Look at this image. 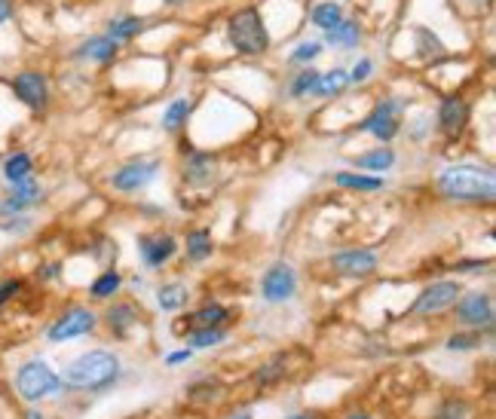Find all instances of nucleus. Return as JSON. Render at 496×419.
Listing matches in <instances>:
<instances>
[{"mask_svg": "<svg viewBox=\"0 0 496 419\" xmlns=\"http://www.w3.org/2000/svg\"><path fill=\"white\" fill-rule=\"evenodd\" d=\"M346 86H350V74L346 70H328V74L319 77V86H316V95L319 98H334V95H341Z\"/></svg>", "mask_w": 496, "mask_h": 419, "instance_id": "obj_24", "label": "nucleus"}, {"mask_svg": "<svg viewBox=\"0 0 496 419\" xmlns=\"http://www.w3.org/2000/svg\"><path fill=\"white\" fill-rule=\"evenodd\" d=\"M456 319L466 328H493V300L484 291H469L456 297Z\"/></svg>", "mask_w": 496, "mask_h": 419, "instance_id": "obj_8", "label": "nucleus"}, {"mask_svg": "<svg viewBox=\"0 0 496 419\" xmlns=\"http://www.w3.org/2000/svg\"><path fill=\"white\" fill-rule=\"evenodd\" d=\"M331 270L337 275H350V279H361V275H371L377 270V255L368 248H352L341 251V255L331 257Z\"/></svg>", "mask_w": 496, "mask_h": 419, "instance_id": "obj_13", "label": "nucleus"}, {"mask_svg": "<svg viewBox=\"0 0 496 419\" xmlns=\"http://www.w3.org/2000/svg\"><path fill=\"white\" fill-rule=\"evenodd\" d=\"M138 251H141V260L147 266H163L165 260H172V255L178 251V242L175 236H141L138 239Z\"/></svg>", "mask_w": 496, "mask_h": 419, "instance_id": "obj_15", "label": "nucleus"}, {"mask_svg": "<svg viewBox=\"0 0 496 419\" xmlns=\"http://www.w3.org/2000/svg\"><path fill=\"white\" fill-rule=\"evenodd\" d=\"M28 419H43V414H34V410H31V414H28Z\"/></svg>", "mask_w": 496, "mask_h": 419, "instance_id": "obj_45", "label": "nucleus"}, {"mask_svg": "<svg viewBox=\"0 0 496 419\" xmlns=\"http://www.w3.org/2000/svg\"><path fill=\"white\" fill-rule=\"evenodd\" d=\"M288 419H319V416H310V414H297V416H288Z\"/></svg>", "mask_w": 496, "mask_h": 419, "instance_id": "obj_42", "label": "nucleus"}, {"mask_svg": "<svg viewBox=\"0 0 496 419\" xmlns=\"http://www.w3.org/2000/svg\"><path fill=\"white\" fill-rule=\"evenodd\" d=\"M236 419H251V414H239V416H236Z\"/></svg>", "mask_w": 496, "mask_h": 419, "instance_id": "obj_46", "label": "nucleus"}, {"mask_svg": "<svg viewBox=\"0 0 496 419\" xmlns=\"http://www.w3.org/2000/svg\"><path fill=\"white\" fill-rule=\"evenodd\" d=\"M282 365H285V355H279V358H273L267 368L257 370V377H255V379H257V383H261V386L273 383V379H279L282 374H285V368H282Z\"/></svg>", "mask_w": 496, "mask_h": 419, "instance_id": "obj_34", "label": "nucleus"}, {"mask_svg": "<svg viewBox=\"0 0 496 419\" xmlns=\"http://www.w3.org/2000/svg\"><path fill=\"white\" fill-rule=\"evenodd\" d=\"M227 37L239 55H264L270 50V31H267L261 13L255 6L236 10L227 22Z\"/></svg>", "mask_w": 496, "mask_h": 419, "instance_id": "obj_3", "label": "nucleus"}, {"mask_svg": "<svg viewBox=\"0 0 496 419\" xmlns=\"http://www.w3.org/2000/svg\"><path fill=\"white\" fill-rule=\"evenodd\" d=\"M310 19H313V25H316V28L328 31V28H334L337 22L343 19V10H341V4H334V0H328V4H316V6H313Z\"/></svg>", "mask_w": 496, "mask_h": 419, "instance_id": "obj_28", "label": "nucleus"}, {"mask_svg": "<svg viewBox=\"0 0 496 419\" xmlns=\"http://www.w3.org/2000/svg\"><path fill=\"white\" fill-rule=\"evenodd\" d=\"M187 358H191V349H184V352H172L169 358H165V365H184Z\"/></svg>", "mask_w": 496, "mask_h": 419, "instance_id": "obj_41", "label": "nucleus"}, {"mask_svg": "<svg viewBox=\"0 0 496 419\" xmlns=\"http://www.w3.org/2000/svg\"><path fill=\"white\" fill-rule=\"evenodd\" d=\"M469 116H472V110H469L466 98H460V95H451V98H445V101H441V107H438V129H441V135L456 141L463 135V132L469 129Z\"/></svg>", "mask_w": 496, "mask_h": 419, "instance_id": "obj_12", "label": "nucleus"}, {"mask_svg": "<svg viewBox=\"0 0 496 419\" xmlns=\"http://www.w3.org/2000/svg\"><path fill=\"white\" fill-rule=\"evenodd\" d=\"M392 163H396V154H392L389 147H377L371 154L356 156V165L365 172H386V169H392Z\"/></svg>", "mask_w": 496, "mask_h": 419, "instance_id": "obj_26", "label": "nucleus"}, {"mask_svg": "<svg viewBox=\"0 0 496 419\" xmlns=\"http://www.w3.org/2000/svg\"><path fill=\"white\" fill-rule=\"evenodd\" d=\"M334 184H337V187H343V190H365V193H371V190H380V187H383V178L356 175V172H337V175H334Z\"/></svg>", "mask_w": 496, "mask_h": 419, "instance_id": "obj_27", "label": "nucleus"}, {"mask_svg": "<svg viewBox=\"0 0 496 419\" xmlns=\"http://www.w3.org/2000/svg\"><path fill=\"white\" fill-rule=\"evenodd\" d=\"M371 70H374L371 59H361V61H356V68H352V74H350V83H361V80H368V77H371Z\"/></svg>", "mask_w": 496, "mask_h": 419, "instance_id": "obj_37", "label": "nucleus"}, {"mask_svg": "<svg viewBox=\"0 0 496 419\" xmlns=\"http://www.w3.org/2000/svg\"><path fill=\"white\" fill-rule=\"evenodd\" d=\"M61 389V379L59 374L46 365V361H28L15 370V392L22 395V401L28 405H37V401L50 398Z\"/></svg>", "mask_w": 496, "mask_h": 419, "instance_id": "obj_4", "label": "nucleus"}, {"mask_svg": "<svg viewBox=\"0 0 496 419\" xmlns=\"http://www.w3.org/2000/svg\"><path fill=\"white\" fill-rule=\"evenodd\" d=\"M261 294L267 303H285L297 294V273L295 266L285 264V260H279V264H273L270 270L264 273L261 279Z\"/></svg>", "mask_w": 496, "mask_h": 419, "instance_id": "obj_7", "label": "nucleus"}, {"mask_svg": "<svg viewBox=\"0 0 496 419\" xmlns=\"http://www.w3.org/2000/svg\"><path fill=\"white\" fill-rule=\"evenodd\" d=\"M96 325H98L96 312L86 310V306H70V310H65L50 325V331H46V340H50V343H65V340L92 334Z\"/></svg>", "mask_w": 496, "mask_h": 419, "instance_id": "obj_6", "label": "nucleus"}, {"mask_svg": "<svg viewBox=\"0 0 496 419\" xmlns=\"http://www.w3.org/2000/svg\"><path fill=\"white\" fill-rule=\"evenodd\" d=\"M191 110H193V101L191 98H175L169 107H165V114H163V129L165 132H178L181 126L187 123Z\"/></svg>", "mask_w": 496, "mask_h": 419, "instance_id": "obj_22", "label": "nucleus"}, {"mask_svg": "<svg viewBox=\"0 0 496 419\" xmlns=\"http://www.w3.org/2000/svg\"><path fill=\"white\" fill-rule=\"evenodd\" d=\"M117 52H120V41H114L110 34H98V37H89V41H83L77 46V59H86V61H114Z\"/></svg>", "mask_w": 496, "mask_h": 419, "instance_id": "obj_16", "label": "nucleus"}, {"mask_svg": "<svg viewBox=\"0 0 496 419\" xmlns=\"http://www.w3.org/2000/svg\"><path fill=\"white\" fill-rule=\"evenodd\" d=\"M4 181H10V184H19V181H28L31 175H34V160H31V154H25V150H15V154H10L4 160Z\"/></svg>", "mask_w": 496, "mask_h": 419, "instance_id": "obj_17", "label": "nucleus"}, {"mask_svg": "<svg viewBox=\"0 0 496 419\" xmlns=\"http://www.w3.org/2000/svg\"><path fill=\"white\" fill-rule=\"evenodd\" d=\"M120 288H123V275L117 273V270H108V273H101L96 282H92L89 294L96 297V300H108V297H114Z\"/></svg>", "mask_w": 496, "mask_h": 419, "instance_id": "obj_30", "label": "nucleus"}, {"mask_svg": "<svg viewBox=\"0 0 496 419\" xmlns=\"http://www.w3.org/2000/svg\"><path fill=\"white\" fill-rule=\"evenodd\" d=\"M414 34H416V43H420L416 50L426 55V59H441V55H445V43H441L429 28H416Z\"/></svg>", "mask_w": 496, "mask_h": 419, "instance_id": "obj_32", "label": "nucleus"}, {"mask_svg": "<svg viewBox=\"0 0 496 419\" xmlns=\"http://www.w3.org/2000/svg\"><path fill=\"white\" fill-rule=\"evenodd\" d=\"M227 315H230V312H227L220 303H209V306H202V310H196L187 325H191L193 331H200V328H220L227 321Z\"/></svg>", "mask_w": 496, "mask_h": 419, "instance_id": "obj_20", "label": "nucleus"}, {"mask_svg": "<svg viewBox=\"0 0 496 419\" xmlns=\"http://www.w3.org/2000/svg\"><path fill=\"white\" fill-rule=\"evenodd\" d=\"M319 70H313V68H306V70H301V74L291 80V86H288V92L295 95V98H304V95H310V92H316V86H319Z\"/></svg>", "mask_w": 496, "mask_h": 419, "instance_id": "obj_31", "label": "nucleus"}, {"mask_svg": "<svg viewBox=\"0 0 496 419\" xmlns=\"http://www.w3.org/2000/svg\"><path fill=\"white\" fill-rule=\"evenodd\" d=\"M13 13H15L13 0H0V25H6V22L13 19Z\"/></svg>", "mask_w": 496, "mask_h": 419, "instance_id": "obj_40", "label": "nucleus"}, {"mask_svg": "<svg viewBox=\"0 0 496 419\" xmlns=\"http://www.w3.org/2000/svg\"><path fill=\"white\" fill-rule=\"evenodd\" d=\"M41 196H43L41 184H37L34 178L19 181V184H13V193L0 202V215H19V211H25V209H31V205L41 202Z\"/></svg>", "mask_w": 496, "mask_h": 419, "instance_id": "obj_14", "label": "nucleus"}, {"mask_svg": "<svg viewBox=\"0 0 496 419\" xmlns=\"http://www.w3.org/2000/svg\"><path fill=\"white\" fill-rule=\"evenodd\" d=\"M319 52H322V50H319V43H301L295 52H291V61H297V65H301V61H313Z\"/></svg>", "mask_w": 496, "mask_h": 419, "instance_id": "obj_36", "label": "nucleus"}, {"mask_svg": "<svg viewBox=\"0 0 496 419\" xmlns=\"http://www.w3.org/2000/svg\"><path fill=\"white\" fill-rule=\"evenodd\" d=\"M156 172H160V160H136V163H126L123 169H117V172H114L110 184H114V190H123V193H138V190H145V187L156 178Z\"/></svg>", "mask_w": 496, "mask_h": 419, "instance_id": "obj_10", "label": "nucleus"}, {"mask_svg": "<svg viewBox=\"0 0 496 419\" xmlns=\"http://www.w3.org/2000/svg\"><path fill=\"white\" fill-rule=\"evenodd\" d=\"M346 419H371V416H365V414H352V416H346Z\"/></svg>", "mask_w": 496, "mask_h": 419, "instance_id": "obj_44", "label": "nucleus"}, {"mask_svg": "<svg viewBox=\"0 0 496 419\" xmlns=\"http://www.w3.org/2000/svg\"><path fill=\"white\" fill-rule=\"evenodd\" d=\"M211 251H215V245H211V233L209 230L187 233V257H191L193 264H202L206 257H211Z\"/></svg>", "mask_w": 496, "mask_h": 419, "instance_id": "obj_23", "label": "nucleus"}, {"mask_svg": "<svg viewBox=\"0 0 496 419\" xmlns=\"http://www.w3.org/2000/svg\"><path fill=\"white\" fill-rule=\"evenodd\" d=\"M398 101H380L374 110H371V116H368L365 123L359 126L361 132H368V135H374L377 141H392L398 135V129H401V120H398Z\"/></svg>", "mask_w": 496, "mask_h": 419, "instance_id": "obj_11", "label": "nucleus"}, {"mask_svg": "<svg viewBox=\"0 0 496 419\" xmlns=\"http://www.w3.org/2000/svg\"><path fill=\"white\" fill-rule=\"evenodd\" d=\"M22 291V279H6V282H0V306L6 303V300H13L15 294Z\"/></svg>", "mask_w": 496, "mask_h": 419, "instance_id": "obj_38", "label": "nucleus"}, {"mask_svg": "<svg viewBox=\"0 0 496 419\" xmlns=\"http://www.w3.org/2000/svg\"><path fill=\"white\" fill-rule=\"evenodd\" d=\"M138 321V310L132 303H117V306H110V312H108V325L110 331H117V334H126L132 325Z\"/></svg>", "mask_w": 496, "mask_h": 419, "instance_id": "obj_25", "label": "nucleus"}, {"mask_svg": "<svg viewBox=\"0 0 496 419\" xmlns=\"http://www.w3.org/2000/svg\"><path fill=\"white\" fill-rule=\"evenodd\" d=\"M460 294H463V288L456 282H435V284H429V288H423V294L416 297L411 312L414 315H438V312L451 310Z\"/></svg>", "mask_w": 496, "mask_h": 419, "instance_id": "obj_9", "label": "nucleus"}, {"mask_svg": "<svg viewBox=\"0 0 496 419\" xmlns=\"http://www.w3.org/2000/svg\"><path fill=\"white\" fill-rule=\"evenodd\" d=\"M120 374V361L117 355H110L105 349H96V352H83L80 358H74L70 365L65 368V374L59 379L68 386V389H105L110 386Z\"/></svg>", "mask_w": 496, "mask_h": 419, "instance_id": "obj_2", "label": "nucleus"}, {"mask_svg": "<svg viewBox=\"0 0 496 419\" xmlns=\"http://www.w3.org/2000/svg\"><path fill=\"white\" fill-rule=\"evenodd\" d=\"M169 6H181V4H187V0H165Z\"/></svg>", "mask_w": 496, "mask_h": 419, "instance_id": "obj_43", "label": "nucleus"}, {"mask_svg": "<svg viewBox=\"0 0 496 419\" xmlns=\"http://www.w3.org/2000/svg\"><path fill=\"white\" fill-rule=\"evenodd\" d=\"M466 414H469V407L463 405V401H451V405H447V407L438 414V419H463Z\"/></svg>", "mask_w": 496, "mask_h": 419, "instance_id": "obj_39", "label": "nucleus"}, {"mask_svg": "<svg viewBox=\"0 0 496 419\" xmlns=\"http://www.w3.org/2000/svg\"><path fill=\"white\" fill-rule=\"evenodd\" d=\"M10 89L15 98H19L28 110H34V114L50 107V80H46L43 70H37V68L15 70L10 80Z\"/></svg>", "mask_w": 496, "mask_h": 419, "instance_id": "obj_5", "label": "nucleus"}, {"mask_svg": "<svg viewBox=\"0 0 496 419\" xmlns=\"http://www.w3.org/2000/svg\"><path fill=\"white\" fill-rule=\"evenodd\" d=\"M224 340H227L224 328H200V331H193L191 343H193V349H209V346H218V343H224Z\"/></svg>", "mask_w": 496, "mask_h": 419, "instance_id": "obj_33", "label": "nucleus"}, {"mask_svg": "<svg viewBox=\"0 0 496 419\" xmlns=\"http://www.w3.org/2000/svg\"><path fill=\"white\" fill-rule=\"evenodd\" d=\"M184 178L191 184H209L215 178V156L211 154H191V160L184 163Z\"/></svg>", "mask_w": 496, "mask_h": 419, "instance_id": "obj_18", "label": "nucleus"}, {"mask_svg": "<svg viewBox=\"0 0 496 419\" xmlns=\"http://www.w3.org/2000/svg\"><path fill=\"white\" fill-rule=\"evenodd\" d=\"M435 184L438 193L454 202H493L496 196V175L487 165H447Z\"/></svg>", "mask_w": 496, "mask_h": 419, "instance_id": "obj_1", "label": "nucleus"}, {"mask_svg": "<svg viewBox=\"0 0 496 419\" xmlns=\"http://www.w3.org/2000/svg\"><path fill=\"white\" fill-rule=\"evenodd\" d=\"M141 31H145V19H138V15H126V19H117V22H110V31L108 34L114 37V41H132V37H138Z\"/></svg>", "mask_w": 496, "mask_h": 419, "instance_id": "obj_29", "label": "nucleus"}, {"mask_svg": "<svg viewBox=\"0 0 496 419\" xmlns=\"http://www.w3.org/2000/svg\"><path fill=\"white\" fill-rule=\"evenodd\" d=\"M325 41L331 46H356L361 41V28L356 25V22H346L341 19L334 28H328L325 31Z\"/></svg>", "mask_w": 496, "mask_h": 419, "instance_id": "obj_21", "label": "nucleus"}, {"mask_svg": "<svg viewBox=\"0 0 496 419\" xmlns=\"http://www.w3.org/2000/svg\"><path fill=\"white\" fill-rule=\"evenodd\" d=\"M482 343V337L478 334H454L451 340H447V349H475V346Z\"/></svg>", "mask_w": 496, "mask_h": 419, "instance_id": "obj_35", "label": "nucleus"}, {"mask_svg": "<svg viewBox=\"0 0 496 419\" xmlns=\"http://www.w3.org/2000/svg\"><path fill=\"white\" fill-rule=\"evenodd\" d=\"M187 297H191V291H187V284L181 282H169L160 288V294H156V303H160V310L165 312H175L181 306L187 303Z\"/></svg>", "mask_w": 496, "mask_h": 419, "instance_id": "obj_19", "label": "nucleus"}]
</instances>
